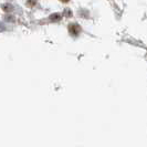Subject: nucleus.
Here are the masks:
<instances>
[{
    "label": "nucleus",
    "instance_id": "7ed1b4c3",
    "mask_svg": "<svg viewBox=\"0 0 147 147\" xmlns=\"http://www.w3.org/2000/svg\"><path fill=\"white\" fill-rule=\"evenodd\" d=\"M1 8H2L6 12H9V11H11V10H12V6H11V5H3Z\"/></svg>",
    "mask_w": 147,
    "mask_h": 147
},
{
    "label": "nucleus",
    "instance_id": "f257e3e1",
    "mask_svg": "<svg viewBox=\"0 0 147 147\" xmlns=\"http://www.w3.org/2000/svg\"><path fill=\"white\" fill-rule=\"evenodd\" d=\"M69 32H70L71 36L78 37L80 34V32H81V27L79 24H76V23H72V24L69 26Z\"/></svg>",
    "mask_w": 147,
    "mask_h": 147
},
{
    "label": "nucleus",
    "instance_id": "20e7f679",
    "mask_svg": "<svg viewBox=\"0 0 147 147\" xmlns=\"http://www.w3.org/2000/svg\"><path fill=\"white\" fill-rule=\"evenodd\" d=\"M27 6H30V7L34 6V1H33V0H29V1L27 2Z\"/></svg>",
    "mask_w": 147,
    "mask_h": 147
},
{
    "label": "nucleus",
    "instance_id": "39448f33",
    "mask_svg": "<svg viewBox=\"0 0 147 147\" xmlns=\"http://www.w3.org/2000/svg\"><path fill=\"white\" fill-rule=\"evenodd\" d=\"M60 1H62V2H67L69 0H60Z\"/></svg>",
    "mask_w": 147,
    "mask_h": 147
},
{
    "label": "nucleus",
    "instance_id": "f03ea898",
    "mask_svg": "<svg viewBox=\"0 0 147 147\" xmlns=\"http://www.w3.org/2000/svg\"><path fill=\"white\" fill-rule=\"evenodd\" d=\"M60 19H61V15H59V13H54L50 17V20H52V21H59Z\"/></svg>",
    "mask_w": 147,
    "mask_h": 147
}]
</instances>
